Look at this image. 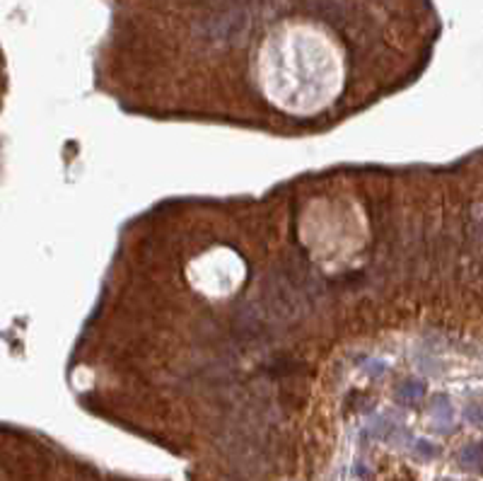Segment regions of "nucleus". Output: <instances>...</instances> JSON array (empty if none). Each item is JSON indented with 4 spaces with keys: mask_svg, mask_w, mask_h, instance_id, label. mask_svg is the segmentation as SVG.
<instances>
[{
    "mask_svg": "<svg viewBox=\"0 0 483 481\" xmlns=\"http://www.w3.org/2000/svg\"><path fill=\"white\" fill-rule=\"evenodd\" d=\"M261 90L273 107L312 116L329 109L341 95L343 68L324 44H283L261 63Z\"/></svg>",
    "mask_w": 483,
    "mask_h": 481,
    "instance_id": "1",
    "label": "nucleus"
}]
</instances>
